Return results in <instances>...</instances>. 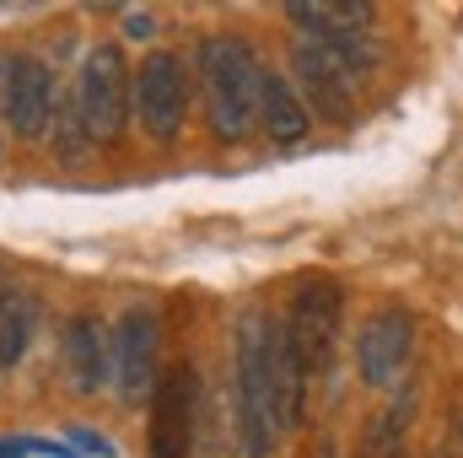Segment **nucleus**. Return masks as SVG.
Returning <instances> with one entry per match:
<instances>
[{
	"label": "nucleus",
	"mask_w": 463,
	"mask_h": 458,
	"mask_svg": "<svg viewBox=\"0 0 463 458\" xmlns=\"http://www.w3.org/2000/svg\"><path fill=\"white\" fill-rule=\"evenodd\" d=\"M286 16L313 43H366V27H372L377 5H366V0H291Z\"/></svg>",
	"instance_id": "9b49d317"
},
{
	"label": "nucleus",
	"mask_w": 463,
	"mask_h": 458,
	"mask_svg": "<svg viewBox=\"0 0 463 458\" xmlns=\"http://www.w3.org/2000/svg\"><path fill=\"white\" fill-rule=\"evenodd\" d=\"M269 399H275V426L291 432L302 426L307 410V361L297 340L286 335V324H269Z\"/></svg>",
	"instance_id": "f8f14e48"
},
{
	"label": "nucleus",
	"mask_w": 463,
	"mask_h": 458,
	"mask_svg": "<svg viewBox=\"0 0 463 458\" xmlns=\"http://www.w3.org/2000/svg\"><path fill=\"white\" fill-rule=\"evenodd\" d=\"M60 119V92L54 71L38 54H11V81H5V124L16 140H43L54 135Z\"/></svg>",
	"instance_id": "6e6552de"
},
{
	"label": "nucleus",
	"mask_w": 463,
	"mask_h": 458,
	"mask_svg": "<svg viewBox=\"0 0 463 458\" xmlns=\"http://www.w3.org/2000/svg\"><path fill=\"white\" fill-rule=\"evenodd\" d=\"M184 114H189V71L178 54L156 49L140 60L135 71V119L151 140H178L184 129Z\"/></svg>",
	"instance_id": "423d86ee"
},
{
	"label": "nucleus",
	"mask_w": 463,
	"mask_h": 458,
	"mask_svg": "<svg viewBox=\"0 0 463 458\" xmlns=\"http://www.w3.org/2000/svg\"><path fill=\"white\" fill-rule=\"evenodd\" d=\"M361 458H404V410H383V415L366 426Z\"/></svg>",
	"instance_id": "dca6fc26"
},
{
	"label": "nucleus",
	"mask_w": 463,
	"mask_h": 458,
	"mask_svg": "<svg viewBox=\"0 0 463 458\" xmlns=\"http://www.w3.org/2000/svg\"><path fill=\"white\" fill-rule=\"evenodd\" d=\"M442 458H463V410H453V432H448V448Z\"/></svg>",
	"instance_id": "f3484780"
},
{
	"label": "nucleus",
	"mask_w": 463,
	"mask_h": 458,
	"mask_svg": "<svg viewBox=\"0 0 463 458\" xmlns=\"http://www.w3.org/2000/svg\"><path fill=\"white\" fill-rule=\"evenodd\" d=\"M340 319H345V291L329 281V275H307L291 297V313H286V335L297 340L307 372H324L340 350Z\"/></svg>",
	"instance_id": "39448f33"
},
{
	"label": "nucleus",
	"mask_w": 463,
	"mask_h": 458,
	"mask_svg": "<svg viewBox=\"0 0 463 458\" xmlns=\"http://www.w3.org/2000/svg\"><path fill=\"white\" fill-rule=\"evenodd\" d=\"M124 27H129L135 38H151V16H146V11H129V16H124Z\"/></svg>",
	"instance_id": "6ab92c4d"
},
{
	"label": "nucleus",
	"mask_w": 463,
	"mask_h": 458,
	"mask_svg": "<svg viewBox=\"0 0 463 458\" xmlns=\"http://www.w3.org/2000/svg\"><path fill=\"white\" fill-rule=\"evenodd\" d=\"M269 313L264 308H248L237 319V335H232V388H237V432H242V458H269L275 453V399H269Z\"/></svg>",
	"instance_id": "f03ea898"
},
{
	"label": "nucleus",
	"mask_w": 463,
	"mask_h": 458,
	"mask_svg": "<svg viewBox=\"0 0 463 458\" xmlns=\"http://www.w3.org/2000/svg\"><path fill=\"white\" fill-rule=\"evenodd\" d=\"M205 415L200 399V377L189 367L162 372L156 394H151V458H189L194 453V426Z\"/></svg>",
	"instance_id": "0eeeda50"
},
{
	"label": "nucleus",
	"mask_w": 463,
	"mask_h": 458,
	"mask_svg": "<svg viewBox=\"0 0 463 458\" xmlns=\"http://www.w3.org/2000/svg\"><path fill=\"white\" fill-rule=\"evenodd\" d=\"M194 71H200V92H205V114L216 140H242L259 129V92H264V65L259 54L227 38V33H211L200 38L194 49Z\"/></svg>",
	"instance_id": "f257e3e1"
},
{
	"label": "nucleus",
	"mask_w": 463,
	"mask_h": 458,
	"mask_svg": "<svg viewBox=\"0 0 463 458\" xmlns=\"http://www.w3.org/2000/svg\"><path fill=\"white\" fill-rule=\"evenodd\" d=\"M156 356H162V324L151 308H129L114 329V377L124 399H146L156 394L162 372H156Z\"/></svg>",
	"instance_id": "9d476101"
},
{
	"label": "nucleus",
	"mask_w": 463,
	"mask_h": 458,
	"mask_svg": "<svg viewBox=\"0 0 463 458\" xmlns=\"http://www.w3.org/2000/svg\"><path fill=\"white\" fill-rule=\"evenodd\" d=\"M76 114H81L92 140H103V146L124 140V129H129V65H124V49L118 43H98L81 60Z\"/></svg>",
	"instance_id": "20e7f679"
},
{
	"label": "nucleus",
	"mask_w": 463,
	"mask_h": 458,
	"mask_svg": "<svg viewBox=\"0 0 463 458\" xmlns=\"http://www.w3.org/2000/svg\"><path fill=\"white\" fill-rule=\"evenodd\" d=\"M71 443H76V448H87V453H98V458H109V453H114V448H109L103 437H92V432H71Z\"/></svg>",
	"instance_id": "a211bd4d"
},
{
	"label": "nucleus",
	"mask_w": 463,
	"mask_h": 458,
	"mask_svg": "<svg viewBox=\"0 0 463 458\" xmlns=\"http://www.w3.org/2000/svg\"><path fill=\"white\" fill-rule=\"evenodd\" d=\"M307 103L297 98V87L286 81V76H275V71H264V92H259V129L269 135V140H280V146H297L302 135H307Z\"/></svg>",
	"instance_id": "4468645a"
},
{
	"label": "nucleus",
	"mask_w": 463,
	"mask_h": 458,
	"mask_svg": "<svg viewBox=\"0 0 463 458\" xmlns=\"http://www.w3.org/2000/svg\"><path fill=\"white\" fill-rule=\"evenodd\" d=\"M33 329H38V297L5 286V291H0V367H16V361L27 356Z\"/></svg>",
	"instance_id": "2eb2a0df"
},
{
	"label": "nucleus",
	"mask_w": 463,
	"mask_h": 458,
	"mask_svg": "<svg viewBox=\"0 0 463 458\" xmlns=\"http://www.w3.org/2000/svg\"><path fill=\"white\" fill-rule=\"evenodd\" d=\"M109 372H114V340L103 335V324L87 319V313L71 319L65 324V377H71V388L98 394L109 383Z\"/></svg>",
	"instance_id": "ddd939ff"
},
{
	"label": "nucleus",
	"mask_w": 463,
	"mask_h": 458,
	"mask_svg": "<svg viewBox=\"0 0 463 458\" xmlns=\"http://www.w3.org/2000/svg\"><path fill=\"white\" fill-rule=\"evenodd\" d=\"M372 71V49L366 43H313L297 38L291 43V76H297V98L307 103V114L350 124L355 119V92Z\"/></svg>",
	"instance_id": "7ed1b4c3"
},
{
	"label": "nucleus",
	"mask_w": 463,
	"mask_h": 458,
	"mask_svg": "<svg viewBox=\"0 0 463 458\" xmlns=\"http://www.w3.org/2000/svg\"><path fill=\"white\" fill-rule=\"evenodd\" d=\"M415 356V319L404 308H377L355 335V367L372 388H393Z\"/></svg>",
	"instance_id": "1a4fd4ad"
}]
</instances>
